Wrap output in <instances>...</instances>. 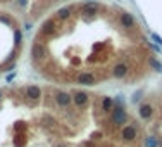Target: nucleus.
<instances>
[{
  "mask_svg": "<svg viewBox=\"0 0 162 147\" xmlns=\"http://www.w3.org/2000/svg\"><path fill=\"white\" fill-rule=\"evenodd\" d=\"M111 120L116 126H122V125H126V121H128V113L124 111V107H116L111 114Z\"/></svg>",
  "mask_w": 162,
  "mask_h": 147,
  "instance_id": "1",
  "label": "nucleus"
},
{
  "mask_svg": "<svg viewBox=\"0 0 162 147\" xmlns=\"http://www.w3.org/2000/svg\"><path fill=\"white\" fill-rule=\"evenodd\" d=\"M98 11V4L97 2H86V4L81 5V14L85 17H93Z\"/></svg>",
  "mask_w": 162,
  "mask_h": 147,
  "instance_id": "2",
  "label": "nucleus"
},
{
  "mask_svg": "<svg viewBox=\"0 0 162 147\" xmlns=\"http://www.w3.org/2000/svg\"><path fill=\"white\" fill-rule=\"evenodd\" d=\"M121 137H122V140H126V142H133V140L136 139V128L131 126V125H126V126H122V130H121Z\"/></svg>",
  "mask_w": 162,
  "mask_h": 147,
  "instance_id": "3",
  "label": "nucleus"
},
{
  "mask_svg": "<svg viewBox=\"0 0 162 147\" xmlns=\"http://www.w3.org/2000/svg\"><path fill=\"white\" fill-rule=\"evenodd\" d=\"M55 102L60 107H67L71 102H73V97H71L67 92H57L55 94Z\"/></svg>",
  "mask_w": 162,
  "mask_h": 147,
  "instance_id": "4",
  "label": "nucleus"
},
{
  "mask_svg": "<svg viewBox=\"0 0 162 147\" xmlns=\"http://www.w3.org/2000/svg\"><path fill=\"white\" fill-rule=\"evenodd\" d=\"M26 97L30 99V100H38V99L41 97L40 87H36V85H28V87H26Z\"/></svg>",
  "mask_w": 162,
  "mask_h": 147,
  "instance_id": "5",
  "label": "nucleus"
},
{
  "mask_svg": "<svg viewBox=\"0 0 162 147\" xmlns=\"http://www.w3.org/2000/svg\"><path fill=\"white\" fill-rule=\"evenodd\" d=\"M78 83L86 85V87L95 85V76H93L92 73H79V75H78Z\"/></svg>",
  "mask_w": 162,
  "mask_h": 147,
  "instance_id": "6",
  "label": "nucleus"
},
{
  "mask_svg": "<svg viewBox=\"0 0 162 147\" xmlns=\"http://www.w3.org/2000/svg\"><path fill=\"white\" fill-rule=\"evenodd\" d=\"M126 75H128V64L119 62V64L114 66V69H112V76L114 78H124Z\"/></svg>",
  "mask_w": 162,
  "mask_h": 147,
  "instance_id": "7",
  "label": "nucleus"
},
{
  "mask_svg": "<svg viewBox=\"0 0 162 147\" xmlns=\"http://www.w3.org/2000/svg\"><path fill=\"white\" fill-rule=\"evenodd\" d=\"M119 21H121L122 28H128V30H131V28L135 26V19H133V16L129 14V12H122V14L119 16Z\"/></svg>",
  "mask_w": 162,
  "mask_h": 147,
  "instance_id": "8",
  "label": "nucleus"
},
{
  "mask_svg": "<svg viewBox=\"0 0 162 147\" xmlns=\"http://www.w3.org/2000/svg\"><path fill=\"white\" fill-rule=\"evenodd\" d=\"M138 113H140V118H141V120H150L152 114H154V107H152L150 104H141Z\"/></svg>",
  "mask_w": 162,
  "mask_h": 147,
  "instance_id": "9",
  "label": "nucleus"
},
{
  "mask_svg": "<svg viewBox=\"0 0 162 147\" xmlns=\"http://www.w3.org/2000/svg\"><path fill=\"white\" fill-rule=\"evenodd\" d=\"M54 33H55V24H54V21L43 23V26H41V35H43V37H52Z\"/></svg>",
  "mask_w": 162,
  "mask_h": 147,
  "instance_id": "10",
  "label": "nucleus"
},
{
  "mask_svg": "<svg viewBox=\"0 0 162 147\" xmlns=\"http://www.w3.org/2000/svg\"><path fill=\"white\" fill-rule=\"evenodd\" d=\"M73 100L76 102L78 107H83V106H86V102H88V95H86L85 92H78V94H74Z\"/></svg>",
  "mask_w": 162,
  "mask_h": 147,
  "instance_id": "11",
  "label": "nucleus"
},
{
  "mask_svg": "<svg viewBox=\"0 0 162 147\" xmlns=\"http://www.w3.org/2000/svg\"><path fill=\"white\" fill-rule=\"evenodd\" d=\"M112 107H114V99L112 97H103L102 99V111L109 113V111H112Z\"/></svg>",
  "mask_w": 162,
  "mask_h": 147,
  "instance_id": "12",
  "label": "nucleus"
},
{
  "mask_svg": "<svg viewBox=\"0 0 162 147\" xmlns=\"http://www.w3.org/2000/svg\"><path fill=\"white\" fill-rule=\"evenodd\" d=\"M45 54H47L45 47L41 45V43H38V42H36V43L33 45V56H35V57H43Z\"/></svg>",
  "mask_w": 162,
  "mask_h": 147,
  "instance_id": "13",
  "label": "nucleus"
},
{
  "mask_svg": "<svg viewBox=\"0 0 162 147\" xmlns=\"http://www.w3.org/2000/svg\"><path fill=\"white\" fill-rule=\"evenodd\" d=\"M71 11H73L71 7H62V9H59V11H57V17H59V19H67V17L71 16Z\"/></svg>",
  "mask_w": 162,
  "mask_h": 147,
  "instance_id": "14",
  "label": "nucleus"
},
{
  "mask_svg": "<svg viewBox=\"0 0 162 147\" xmlns=\"http://www.w3.org/2000/svg\"><path fill=\"white\" fill-rule=\"evenodd\" d=\"M148 62H150V66L155 69V71L162 73V62H160V61H157L155 57H150V59H148Z\"/></svg>",
  "mask_w": 162,
  "mask_h": 147,
  "instance_id": "15",
  "label": "nucleus"
},
{
  "mask_svg": "<svg viewBox=\"0 0 162 147\" xmlns=\"http://www.w3.org/2000/svg\"><path fill=\"white\" fill-rule=\"evenodd\" d=\"M145 147H159L157 139H155V137H147V139H145Z\"/></svg>",
  "mask_w": 162,
  "mask_h": 147,
  "instance_id": "16",
  "label": "nucleus"
},
{
  "mask_svg": "<svg viewBox=\"0 0 162 147\" xmlns=\"http://www.w3.org/2000/svg\"><path fill=\"white\" fill-rule=\"evenodd\" d=\"M150 38H152V40H154V42H155V43H157V45H159V47H162V38H160V37H159V35H157V33H150Z\"/></svg>",
  "mask_w": 162,
  "mask_h": 147,
  "instance_id": "17",
  "label": "nucleus"
},
{
  "mask_svg": "<svg viewBox=\"0 0 162 147\" xmlns=\"http://www.w3.org/2000/svg\"><path fill=\"white\" fill-rule=\"evenodd\" d=\"M14 40H16V43H17V45H19V43H21V33H19L17 30L14 31Z\"/></svg>",
  "mask_w": 162,
  "mask_h": 147,
  "instance_id": "18",
  "label": "nucleus"
},
{
  "mask_svg": "<svg viewBox=\"0 0 162 147\" xmlns=\"http://www.w3.org/2000/svg\"><path fill=\"white\" fill-rule=\"evenodd\" d=\"M117 102H119V104H124V99H122L121 95H119V97H117Z\"/></svg>",
  "mask_w": 162,
  "mask_h": 147,
  "instance_id": "19",
  "label": "nucleus"
},
{
  "mask_svg": "<svg viewBox=\"0 0 162 147\" xmlns=\"http://www.w3.org/2000/svg\"><path fill=\"white\" fill-rule=\"evenodd\" d=\"M54 147H66V145H64V144H55Z\"/></svg>",
  "mask_w": 162,
  "mask_h": 147,
  "instance_id": "20",
  "label": "nucleus"
},
{
  "mask_svg": "<svg viewBox=\"0 0 162 147\" xmlns=\"http://www.w3.org/2000/svg\"><path fill=\"white\" fill-rule=\"evenodd\" d=\"M0 97H2V94H0Z\"/></svg>",
  "mask_w": 162,
  "mask_h": 147,
  "instance_id": "21",
  "label": "nucleus"
}]
</instances>
